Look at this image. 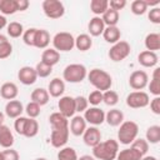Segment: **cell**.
Wrapping results in <instances>:
<instances>
[{"instance_id": "38", "label": "cell", "mask_w": 160, "mask_h": 160, "mask_svg": "<svg viewBox=\"0 0 160 160\" xmlns=\"http://www.w3.org/2000/svg\"><path fill=\"white\" fill-rule=\"evenodd\" d=\"M58 160H78V154L74 148L66 146V148H62L59 150Z\"/></svg>"}, {"instance_id": "31", "label": "cell", "mask_w": 160, "mask_h": 160, "mask_svg": "<svg viewBox=\"0 0 160 160\" xmlns=\"http://www.w3.org/2000/svg\"><path fill=\"white\" fill-rule=\"evenodd\" d=\"M38 132H39V122L35 119L28 118L26 124H25V129H24V132H22V136H25V138H34V136L38 135Z\"/></svg>"}, {"instance_id": "39", "label": "cell", "mask_w": 160, "mask_h": 160, "mask_svg": "<svg viewBox=\"0 0 160 160\" xmlns=\"http://www.w3.org/2000/svg\"><path fill=\"white\" fill-rule=\"evenodd\" d=\"M102 102H105L108 106H114L119 102V95L114 90H106L102 92Z\"/></svg>"}, {"instance_id": "45", "label": "cell", "mask_w": 160, "mask_h": 160, "mask_svg": "<svg viewBox=\"0 0 160 160\" xmlns=\"http://www.w3.org/2000/svg\"><path fill=\"white\" fill-rule=\"evenodd\" d=\"M88 102L94 105V106H98L100 102H102V92L99 91V90H94L89 94L88 96Z\"/></svg>"}, {"instance_id": "15", "label": "cell", "mask_w": 160, "mask_h": 160, "mask_svg": "<svg viewBox=\"0 0 160 160\" xmlns=\"http://www.w3.org/2000/svg\"><path fill=\"white\" fill-rule=\"evenodd\" d=\"M138 61L144 68H154L158 64L159 60H158L156 52H152V51H149V50H144V51H141L139 54Z\"/></svg>"}, {"instance_id": "30", "label": "cell", "mask_w": 160, "mask_h": 160, "mask_svg": "<svg viewBox=\"0 0 160 160\" xmlns=\"http://www.w3.org/2000/svg\"><path fill=\"white\" fill-rule=\"evenodd\" d=\"M142 155L136 151L135 149H132L131 146L129 149H124V150H120L116 155V159L118 160H141Z\"/></svg>"}, {"instance_id": "3", "label": "cell", "mask_w": 160, "mask_h": 160, "mask_svg": "<svg viewBox=\"0 0 160 160\" xmlns=\"http://www.w3.org/2000/svg\"><path fill=\"white\" fill-rule=\"evenodd\" d=\"M119 130H118V142L122 144V145H129L131 144L139 134V126L135 121L128 120V121H122L119 125Z\"/></svg>"}, {"instance_id": "24", "label": "cell", "mask_w": 160, "mask_h": 160, "mask_svg": "<svg viewBox=\"0 0 160 160\" xmlns=\"http://www.w3.org/2000/svg\"><path fill=\"white\" fill-rule=\"evenodd\" d=\"M14 145V135L9 126L1 125L0 126V146L4 149H9Z\"/></svg>"}, {"instance_id": "42", "label": "cell", "mask_w": 160, "mask_h": 160, "mask_svg": "<svg viewBox=\"0 0 160 160\" xmlns=\"http://www.w3.org/2000/svg\"><path fill=\"white\" fill-rule=\"evenodd\" d=\"M35 71H36L38 78H48V76L52 72V68L40 61V62L36 64V66H35Z\"/></svg>"}, {"instance_id": "11", "label": "cell", "mask_w": 160, "mask_h": 160, "mask_svg": "<svg viewBox=\"0 0 160 160\" xmlns=\"http://www.w3.org/2000/svg\"><path fill=\"white\" fill-rule=\"evenodd\" d=\"M58 108H59V112L61 115H64L65 118H72L75 111V101L74 98L71 96H61L59 102H58Z\"/></svg>"}, {"instance_id": "9", "label": "cell", "mask_w": 160, "mask_h": 160, "mask_svg": "<svg viewBox=\"0 0 160 160\" xmlns=\"http://www.w3.org/2000/svg\"><path fill=\"white\" fill-rule=\"evenodd\" d=\"M149 84V76L144 70H135L129 78V85L136 91H141Z\"/></svg>"}, {"instance_id": "53", "label": "cell", "mask_w": 160, "mask_h": 160, "mask_svg": "<svg viewBox=\"0 0 160 160\" xmlns=\"http://www.w3.org/2000/svg\"><path fill=\"white\" fill-rule=\"evenodd\" d=\"M16 4H18V11H25L30 5L28 0H16Z\"/></svg>"}, {"instance_id": "50", "label": "cell", "mask_w": 160, "mask_h": 160, "mask_svg": "<svg viewBox=\"0 0 160 160\" xmlns=\"http://www.w3.org/2000/svg\"><path fill=\"white\" fill-rule=\"evenodd\" d=\"M2 156H4V160H19L20 159L19 152L11 148L2 150Z\"/></svg>"}, {"instance_id": "25", "label": "cell", "mask_w": 160, "mask_h": 160, "mask_svg": "<svg viewBox=\"0 0 160 160\" xmlns=\"http://www.w3.org/2000/svg\"><path fill=\"white\" fill-rule=\"evenodd\" d=\"M102 36H104V40L106 42H110V44H115L118 41H120V38H121V31L118 26H106L102 31Z\"/></svg>"}, {"instance_id": "21", "label": "cell", "mask_w": 160, "mask_h": 160, "mask_svg": "<svg viewBox=\"0 0 160 160\" xmlns=\"http://www.w3.org/2000/svg\"><path fill=\"white\" fill-rule=\"evenodd\" d=\"M50 44V34L45 29H38L35 34V41H34V48L38 49H48Z\"/></svg>"}, {"instance_id": "49", "label": "cell", "mask_w": 160, "mask_h": 160, "mask_svg": "<svg viewBox=\"0 0 160 160\" xmlns=\"http://www.w3.org/2000/svg\"><path fill=\"white\" fill-rule=\"evenodd\" d=\"M148 18L152 24H160V8L156 6V8L150 9L149 14H148Z\"/></svg>"}, {"instance_id": "35", "label": "cell", "mask_w": 160, "mask_h": 160, "mask_svg": "<svg viewBox=\"0 0 160 160\" xmlns=\"http://www.w3.org/2000/svg\"><path fill=\"white\" fill-rule=\"evenodd\" d=\"M18 11L16 0H0V12L1 15H12Z\"/></svg>"}, {"instance_id": "20", "label": "cell", "mask_w": 160, "mask_h": 160, "mask_svg": "<svg viewBox=\"0 0 160 160\" xmlns=\"http://www.w3.org/2000/svg\"><path fill=\"white\" fill-rule=\"evenodd\" d=\"M49 122L51 125V130H59V129H68L69 128V120L64 115H61L59 111L52 112L49 118Z\"/></svg>"}, {"instance_id": "18", "label": "cell", "mask_w": 160, "mask_h": 160, "mask_svg": "<svg viewBox=\"0 0 160 160\" xmlns=\"http://www.w3.org/2000/svg\"><path fill=\"white\" fill-rule=\"evenodd\" d=\"M65 91V82L59 78H54L48 86V92L52 98H60Z\"/></svg>"}, {"instance_id": "27", "label": "cell", "mask_w": 160, "mask_h": 160, "mask_svg": "<svg viewBox=\"0 0 160 160\" xmlns=\"http://www.w3.org/2000/svg\"><path fill=\"white\" fill-rule=\"evenodd\" d=\"M105 121L110 126H119L124 121V114L119 109H111L105 114Z\"/></svg>"}, {"instance_id": "47", "label": "cell", "mask_w": 160, "mask_h": 160, "mask_svg": "<svg viewBox=\"0 0 160 160\" xmlns=\"http://www.w3.org/2000/svg\"><path fill=\"white\" fill-rule=\"evenodd\" d=\"M11 52H12V45L10 44L9 40L0 44V60L9 58L11 55Z\"/></svg>"}, {"instance_id": "48", "label": "cell", "mask_w": 160, "mask_h": 160, "mask_svg": "<svg viewBox=\"0 0 160 160\" xmlns=\"http://www.w3.org/2000/svg\"><path fill=\"white\" fill-rule=\"evenodd\" d=\"M26 120H28V118H25V116H19V118H16V119H15L14 129H15V131H16L19 135H22L24 129H25Z\"/></svg>"}, {"instance_id": "58", "label": "cell", "mask_w": 160, "mask_h": 160, "mask_svg": "<svg viewBox=\"0 0 160 160\" xmlns=\"http://www.w3.org/2000/svg\"><path fill=\"white\" fill-rule=\"evenodd\" d=\"M141 160H158L155 156H142Z\"/></svg>"}, {"instance_id": "55", "label": "cell", "mask_w": 160, "mask_h": 160, "mask_svg": "<svg viewBox=\"0 0 160 160\" xmlns=\"http://www.w3.org/2000/svg\"><path fill=\"white\" fill-rule=\"evenodd\" d=\"M78 160H96L92 155H82L80 158H78Z\"/></svg>"}, {"instance_id": "13", "label": "cell", "mask_w": 160, "mask_h": 160, "mask_svg": "<svg viewBox=\"0 0 160 160\" xmlns=\"http://www.w3.org/2000/svg\"><path fill=\"white\" fill-rule=\"evenodd\" d=\"M18 79L24 85H32L36 81V79H38L35 68H31V66H22V68H20V70L18 71Z\"/></svg>"}, {"instance_id": "44", "label": "cell", "mask_w": 160, "mask_h": 160, "mask_svg": "<svg viewBox=\"0 0 160 160\" xmlns=\"http://www.w3.org/2000/svg\"><path fill=\"white\" fill-rule=\"evenodd\" d=\"M36 28H30L28 30L24 31L22 34V40L28 46H34V41H35V34H36Z\"/></svg>"}, {"instance_id": "1", "label": "cell", "mask_w": 160, "mask_h": 160, "mask_svg": "<svg viewBox=\"0 0 160 160\" xmlns=\"http://www.w3.org/2000/svg\"><path fill=\"white\" fill-rule=\"evenodd\" d=\"M119 152V142L114 139L100 141L92 148V156L98 160H115Z\"/></svg>"}, {"instance_id": "51", "label": "cell", "mask_w": 160, "mask_h": 160, "mask_svg": "<svg viewBox=\"0 0 160 160\" xmlns=\"http://www.w3.org/2000/svg\"><path fill=\"white\" fill-rule=\"evenodd\" d=\"M125 6H126V1L125 0H111V1H109V8L115 10V11L122 10Z\"/></svg>"}, {"instance_id": "34", "label": "cell", "mask_w": 160, "mask_h": 160, "mask_svg": "<svg viewBox=\"0 0 160 160\" xmlns=\"http://www.w3.org/2000/svg\"><path fill=\"white\" fill-rule=\"evenodd\" d=\"M148 86L152 95H155V96L160 95V68H155V70L152 72V79L150 81V84H148Z\"/></svg>"}, {"instance_id": "57", "label": "cell", "mask_w": 160, "mask_h": 160, "mask_svg": "<svg viewBox=\"0 0 160 160\" xmlns=\"http://www.w3.org/2000/svg\"><path fill=\"white\" fill-rule=\"evenodd\" d=\"M5 41H8V38H6L5 35L0 34V44H2V42H5Z\"/></svg>"}, {"instance_id": "23", "label": "cell", "mask_w": 160, "mask_h": 160, "mask_svg": "<svg viewBox=\"0 0 160 160\" xmlns=\"http://www.w3.org/2000/svg\"><path fill=\"white\" fill-rule=\"evenodd\" d=\"M59 60H60V52L59 51H56L55 49H45L41 54L40 61L52 68L54 65H56L59 62Z\"/></svg>"}, {"instance_id": "41", "label": "cell", "mask_w": 160, "mask_h": 160, "mask_svg": "<svg viewBox=\"0 0 160 160\" xmlns=\"http://www.w3.org/2000/svg\"><path fill=\"white\" fill-rule=\"evenodd\" d=\"M131 148L132 149H135L136 151H139L142 156H145L146 155V152H148V150H149V142L145 140V139H135L132 142H131Z\"/></svg>"}, {"instance_id": "6", "label": "cell", "mask_w": 160, "mask_h": 160, "mask_svg": "<svg viewBox=\"0 0 160 160\" xmlns=\"http://www.w3.org/2000/svg\"><path fill=\"white\" fill-rule=\"evenodd\" d=\"M41 6L44 14L49 19H60L65 14L64 4L59 0H44Z\"/></svg>"}, {"instance_id": "33", "label": "cell", "mask_w": 160, "mask_h": 160, "mask_svg": "<svg viewBox=\"0 0 160 160\" xmlns=\"http://www.w3.org/2000/svg\"><path fill=\"white\" fill-rule=\"evenodd\" d=\"M101 20L104 21L105 26H116V24L119 22V11H115V10L109 8L102 14Z\"/></svg>"}, {"instance_id": "60", "label": "cell", "mask_w": 160, "mask_h": 160, "mask_svg": "<svg viewBox=\"0 0 160 160\" xmlns=\"http://www.w3.org/2000/svg\"><path fill=\"white\" fill-rule=\"evenodd\" d=\"M0 160H4V156H2V151H0Z\"/></svg>"}, {"instance_id": "32", "label": "cell", "mask_w": 160, "mask_h": 160, "mask_svg": "<svg viewBox=\"0 0 160 160\" xmlns=\"http://www.w3.org/2000/svg\"><path fill=\"white\" fill-rule=\"evenodd\" d=\"M109 9V1L108 0H91L90 1V10L96 16L102 15Z\"/></svg>"}, {"instance_id": "54", "label": "cell", "mask_w": 160, "mask_h": 160, "mask_svg": "<svg viewBox=\"0 0 160 160\" xmlns=\"http://www.w3.org/2000/svg\"><path fill=\"white\" fill-rule=\"evenodd\" d=\"M5 26H8V20H6V18H5L4 15L0 14V31H1Z\"/></svg>"}, {"instance_id": "19", "label": "cell", "mask_w": 160, "mask_h": 160, "mask_svg": "<svg viewBox=\"0 0 160 160\" xmlns=\"http://www.w3.org/2000/svg\"><path fill=\"white\" fill-rule=\"evenodd\" d=\"M18 94H19V89H18L16 84H14V82H10V81L9 82H4L1 85V88H0V95L5 100H9V101L10 100H15Z\"/></svg>"}, {"instance_id": "4", "label": "cell", "mask_w": 160, "mask_h": 160, "mask_svg": "<svg viewBox=\"0 0 160 160\" xmlns=\"http://www.w3.org/2000/svg\"><path fill=\"white\" fill-rule=\"evenodd\" d=\"M86 76H88V70L82 64H70L62 71L64 80L71 84L81 82Z\"/></svg>"}, {"instance_id": "7", "label": "cell", "mask_w": 160, "mask_h": 160, "mask_svg": "<svg viewBox=\"0 0 160 160\" xmlns=\"http://www.w3.org/2000/svg\"><path fill=\"white\" fill-rule=\"evenodd\" d=\"M130 44L128 41H124V40H120L118 42H115L110 50H109V58L110 60L115 61V62H119V61H122L124 59H126L130 54Z\"/></svg>"}, {"instance_id": "40", "label": "cell", "mask_w": 160, "mask_h": 160, "mask_svg": "<svg viewBox=\"0 0 160 160\" xmlns=\"http://www.w3.org/2000/svg\"><path fill=\"white\" fill-rule=\"evenodd\" d=\"M130 9H131V12L134 15H144L148 11V6H146L145 0H134L130 5Z\"/></svg>"}, {"instance_id": "2", "label": "cell", "mask_w": 160, "mask_h": 160, "mask_svg": "<svg viewBox=\"0 0 160 160\" xmlns=\"http://www.w3.org/2000/svg\"><path fill=\"white\" fill-rule=\"evenodd\" d=\"M88 79L90 81V84L99 91L104 92L106 90H110L111 85H112V78L110 76L109 72H106L102 69H92L90 70V72L88 74Z\"/></svg>"}, {"instance_id": "16", "label": "cell", "mask_w": 160, "mask_h": 160, "mask_svg": "<svg viewBox=\"0 0 160 160\" xmlns=\"http://www.w3.org/2000/svg\"><path fill=\"white\" fill-rule=\"evenodd\" d=\"M72 135L75 136H82L84 131L86 130V121L81 115H76L72 116L71 121H70V129Z\"/></svg>"}, {"instance_id": "8", "label": "cell", "mask_w": 160, "mask_h": 160, "mask_svg": "<svg viewBox=\"0 0 160 160\" xmlns=\"http://www.w3.org/2000/svg\"><path fill=\"white\" fill-rule=\"evenodd\" d=\"M150 98L145 91H132L126 96V105L131 109H141L148 106Z\"/></svg>"}, {"instance_id": "26", "label": "cell", "mask_w": 160, "mask_h": 160, "mask_svg": "<svg viewBox=\"0 0 160 160\" xmlns=\"http://www.w3.org/2000/svg\"><path fill=\"white\" fill-rule=\"evenodd\" d=\"M30 98H31V101H32V102H36V104H39L40 106H42V105H46V104L49 102L50 95H49V92H48L46 89H44V88H38V89L32 90Z\"/></svg>"}, {"instance_id": "22", "label": "cell", "mask_w": 160, "mask_h": 160, "mask_svg": "<svg viewBox=\"0 0 160 160\" xmlns=\"http://www.w3.org/2000/svg\"><path fill=\"white\" fill-rule=\"evenodd\" d=\"M104 29H105V24L101 20L100 16H94L92 19H90L89 25H88V30H89L91 36H100V35H102Z\"/></svg>"}, {"instance_id": "59", "label": "cell", "mask_w": 160, "mask_h": 160, "mask_svg": "<svg viewBox=\"0 0 160 160\" xmlns=\"http://www.w3.org/2000/svg\"><path fill=\"white\" fill-rule=\"evenodd\" d=\"M35 160H48V159H45V158H36Z\"/></svg>"}, {"instance_id": "56", "label": "cell", "mask_w": 160, "mask_h": 160, "mask_svg": "<svg viewBox=\"0 0 160 160\" xmlns=\"http://www.w3.org/2000/svg\"><path fill=\"white\" fill-rule=\"evenodd\" d=\"M4 120H5V114L0 111V126L4 125Z\"/></svg>"}, {"instance_id": "46", "label": "cell", "mask_w": 160, "mask_h": 160, "mask_svg": "<svg viewBox=\"0 0 160 160\" xmlns=\"http://www.w3.org/2000/svg\"><path fill=\"white\" fill-rule=\"evenodd\" d=\"M74 101H75V111L82 112L88 109L89 102L85 96H76V98H74Z\"/></svg>"}, {"instance_id": "29", "label": "cell", "mask_w": 160, "mask_h": 160, "mask_svg": "<svg viewBox=\"0 0 160 160\" xmlns=\"http://www.w3.org/2000/svg\"><path fill=\"white\" fill-rule=\"evenodd\" d=\"M92 46V39L88 34H80L75 39V48L80 51H88Z\"/></svg>"}, {"instance_id": "12", "label": "cell", "mask_w": 160, "mask_h": 160, "mask_svg": "<svg viewBox=\"0 0 160 160\" xmlns=\"http://www.w3.org/2000/svg\"><path fill=\"white\" fill-rule=\"evenodd\" d=\"M69 134L70 130L68 129H59V130H51V135H50V142L54 148H62L68 140H69Z\"/></svg>"}, {"instance_id": "10", "label": "cell", "mask_w": 160, "mask_h": 160, "mask_svg": "<svg viewBox=\"0 0 160 160\" xmlns=\"http://www.w3.org/2000/svg\"><path fill=\"white\" fill-rule=\"evenodd\" d=\"M86 122L96 126V125H101L104 121H105V112L98 108V106H92L90 109H86L84 111V116Z\"/></svg>"}, {"instance_id": "14", "label": "cell", "mask_w": 160, "mask_h": 160, "mask_svg": "<svg viewBox=\"0 0 160 160\" xmlns=\"http://www.w3.org/2000/svg\"><path fill=\"white\" fill-rule=\"evenodd\" d=\"M82 139H84V142L88 146L94 148L95 145H98L100 142V140H101V132H100V130L96 126H90V128H86V130L84 131Z\"/></svg>"}, {"instance_id": "43", "label": "cell", "mask_w": 160, "mask_h": 160, "mask_svg": "<svg viewBox=\"0 0 160 160\" xmlns=\"http://www.w3.org/2000/svg\"><path fill=\"white\" fill-rule=\"evenodd\" d=\"M40 108H41V106H40L39 104L30 101V102L26 105V108H25L26 115H28L29 118H31V119H35V118H38V116L40 115Z\"/></svg>"}, {"instance_id": "5", "label": "cell", "mask_w": 160, "mask_h": 160, "mask_svg": "<svg viewBox=\"0 0 160 160\" xmlns=\"http://www.w3.org/2000/svg\"><path fill=\"white\" fill-rule=\"evenodd\" d=\"M52 45L56 51H70L75 48V38L70 32L61 31L52 38Z\"/></svg>"}, {"instance_id": "28", "label": "cell", "mask_w": 160, "mask_h": 160, "mask_svg": "<svg viewBox=\"0 0 160 160\" xmlns=\"http://www.w3.org/2000/svg\"><path fill=\"white\" fill-rule=\"evenodd\" d=\"M145 48L149 51L155 52L160 49V34L158 32H150L145 38Z\"/></svg>"}, {"instance_id": "36", "label": "cell", "mask_w": 160, "mask_h": 160, "mask_svg": "<svg viewBox=\"0 0 160 160\" xmlns=\"http://www.w3.org/2000/svg\"><path fill=\"white\" fill-rule=\"evenodd\" d=\"M146 141L149 144H158L160 141V126L159 125H151L146 130Z\"/></svg>"}, {"instance_id": "37", "label": "cell", "mask_w": 160, "mask_h": 160, "mask_svg": "<svg viewBox=\"0 0 160 160\" xmlns=\"http://www.w3.org/2000/svg\"><path fill=\"white\" fill-rule=\"evenodd\" d=\"M6 31H8V35L10 38L16 39V38L22 36V34H24V26L20 22H18V21H11L10 24H8Z\"/></svg>"}, {"instance_id": "52", "label": "cell", "mask_w": 160, "mask_h": 160, "mask_svg": "<svg viewBox=\"0 0 160 160\" xmlns=\"http://www.w3.org/2000/svg\"><path fill=\"white\" fill-rule=\"evenodd\" d=\"M150 109L155 115H160V96H155L150 102Z\"/></svg>"}, {"instance_id": "17", "label": "cell", "mask_w": 160, "mask_h": 160, "mask_svg": "<svg viewBox=\"0 0 160 160\" xmlns=\"http://www.w3.org/2000/svg\"><path fill=\"white\" fill-rule=\"evenodd\" d=\"M22 111H24V106L19 100H10L5 105V114L11 119H16L21 116Z\"/></svg>"}]
</instances>
